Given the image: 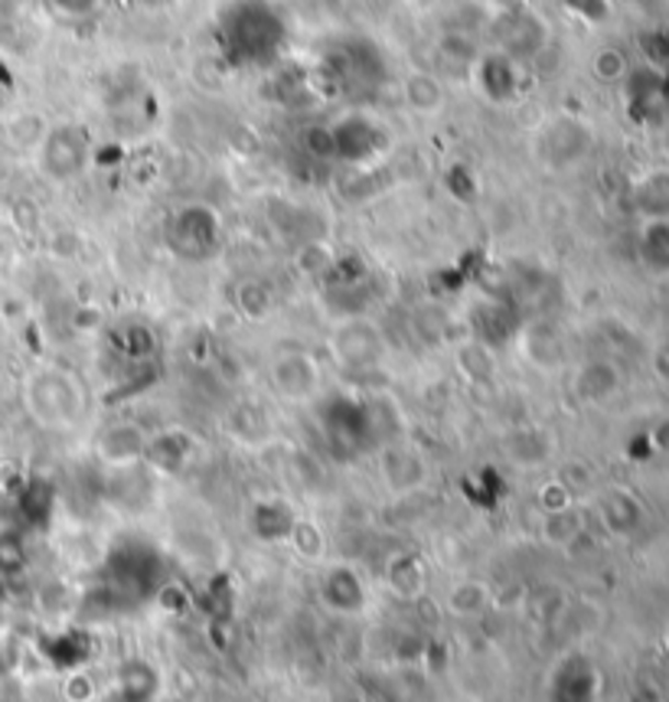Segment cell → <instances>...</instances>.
<instances>
[{"label": "cell", "mask_w": 669, "mask_h": 702, "mask_svg": "<svg viewBox=\"0 0 669 702\" xmlns=\"http://www.w3.org/2000/svg\"><path fill=\"white\" fill-rule=\"evenodd\" d=\"M20 13H23V0H0V23L20 20Z\"/></svg>", "instance_id": "obj_19"}, {"label": "cell", "mask_w": 669, "mask_h": 702, "mask_svg": "<svg viewBox=\"0 0 669 702\" xmlns=\"http://www.w3.org/2000/svg\"><path fill=\"white\" fill-rule=\"evenodd\" d=\"M20 403L30 421L43 431H76L89 416L86 383L56 363H43L23 376Z\"/></svg>", "instance_id": "obj_1"}, {"label": "cell", "mask_w": 669, "mask_h": 702, "mask_svg": "<svg viewBox=\"0 0 669 702\" xmlns=\"http://www.w3.org/2000/svg\"><path fill=\"white\" fill-rule=\"evenodd\" d=\"M144 7H170L173 0H140Z\"/></svg>", "instance_id": "obj_21"}, {"label": "cell", "mask_w": 669, "mask_h": 702, "mask_svg": "<svg viewBox=\"0 0 669 702\" xmlns=\"http://www.w3.org/2000/svg\"><path fill=\"white\" fill-rule=\"evenodd\" d=\"M386 581H389V591H393L396 598L411 601V598H418V595L424 591L428 575H424V565H421V559H415V556L401 553V556H396V559L386 565Z\"/></svg>", "instance_id": "obj_15"}, {"label": "cell", "mask_w": 669, "mask_h": 702, "mask_svg": "<svg viewBox=\"0 0 669 702\" xmlns=\"http://www.w3.org/2000/svg\"><path fill=\"white\" fill-rule=\"evenodd\" d=\"M10 112H13V95L0 86V125H3V118H7Z\"/></svg>", "instance_id": "obj_20"}, {"label": "cell", "mask_w": 669, "mask_h": 702, "mask_svg": "<svg viewBox=\"0 0 669 702\" xmlns=\"http://www.w3.org/2000/svg\"><path fill=\"white\" fill-rule=\"evenodd\" d=\"M591 72H594L601 82H617V79L627 72V59H624V53H617V49H601V53L591 59Z\"/></svg>", "instance_id": "obj_17"}, {"label": "cell", "mask_w": 669, "mask_h": 702, "mask_svg": "<svg viewBox=\"0 0 669 702\" xmlns=\"http://www.w3.org/2000/svg\"><path fill=\"white\" fill-rule=\"evenodd\" d=\"M376 477H379V487L393 500H405V497H415V494L428 490V484L434 477V467H431V457L424 454L421 444L399 438V441H389V444L379 448Z\"/></svg>", "instance_id": "obj_4"}, {"label": "cell", "mask_w": 669, "mask_h": 702, "mask_svg": "<svg viewBox=\"0 0 669 702\" xmlns=\"http://www.w3.org/2000/svg\"><path fill=\"white\" fill-rule=\"evenodd\" d=\"M49 7L63 20H89L102 10V0H49Z\"/></svg>", "instance_id": "obj_18"}, {"label": "cell", "mask_w": 669, "mask_h": 702, "mask_svg": "<svg viewBox=\"0 0 669 702\" xmlns=\"http://www.w3.org/2000/svg\"><path fill=\"white\" fill-rule=\"evenodd\" d=\"M591 150V132L588 125H581L578 118H552L545 128H538L535 135V157L545 170H571L575 163H581Z\"/></svg>", "instance_id": "obj_5"}, {"label": "cell", "mask_w": 669, "mask_h": 702, "mask_svg": "<svg viewBox=\"0 0 669 702\" xmlns=\"http://www.w3.org/2000/svg\"><path fill=\"white\" fill-rule=\"evenodd\" d=\"M36 160L49 180H69L86 167V140L76 128H49L36 147Z\"/></svg>", "instance_id": "obj_6"}, {"label": "cell", "mask_w": 669, "mask_h": 702, "mask_svg": "<svg viewBox=\"0 0 669 702\" xmlns=\"http://www.w3.org/2000/svg\"><path fill=\"white\" fill-rule=\"evenodd\" d=\"M320 598H324V604H327L333 614L350 618V614H360V611L366 608L370 591H366V585H363L360 571H353L347 562H333V565L324 571Z\"/></svg>", "instance_id": "obj_7"}, {"label": "cell", "mask_w": 669, "mask_h": 702, "mask_svg": "<svg viewBox=\"0 0 669 702\" xmlns=\"http://www.w3.org/2000/svg\"><path fill=\"white\" fill-rule=\"evenodd\" d=\"M490 601H494V595H490V588L484 581H461L447 595V608L457 618H477V614L487 611Z\"/></svg>", "instance_id": "obj_16"}, {"label": "cell", "mask_w": 669, "mask_h": 702, "mask_svg": "<svg viewBox=\"0 0 669 702\" xmlns=\"http://www.w3.org/2000/svg\"><path fill=\"white\" fill-rule=\"evenodd\" d=\"M226 431L236 444L249 451H265L271 444H277V421L271 419V412L259 403L236 406L233 416L226 419Z\"/></svg>", "instance_id": "obj_8"}, {"label": "cell", "mask_w": 669, "mask_h": 702, "mask_svg": "<svg viewBox=\"0 0 669 702\" xmlns=\"http://www.w3.org/2000/svg\"><path fill=\"white\" fill-rule=\"evenodd\" d=\"M147 444H150V438H144L140 428H134V424H112V428H105L102 438L95 441V454H99L105 464L122 467V464L140 461V457L147 454Z\"/></svg>", "instance_id": "obj_10"}, {"label": "cell", "mask_w": 669, "mask_h": 702, "mask_svg": "<svg viewBox=\"0 0 669 702\" xmlns=\"http://www.w3.org/2000/svg\"><path fill=\"white\" fill-rule=\"evenodd\" d=\"M401 99L421 118H434L447 105V92H444L441 79L431 76V72H424V69H415V72H408L401 79Z\"/></svg>", "instance_id": "obj_9"}, {"label": "cell", "mask_w": 669, "mask_h": 702, "mask_svg": "<svg viewBox=\"0 0 669 702\" xmlns=\"http://www.w3.org/2000/svg\"><path fill=\"white\" fill-rule=\"evenodd\" d=\"M268 389L284 406H314L324 396V366L307 350H281L268 360Z\"/></svg>", "instance_id": "obj_3"}, {"label": "cell", "mask_w": 669, "mask_h": 702, "mask_svg": "<svg viewBox=\"0 0 669 702\" xmlns=\"http://www.w3.org/2000/svg\"><path fill=\"white\" fill-rule=\"evenodd\" d=\"M552 448H555V444H552L548 431H545V428H530V424L510 431L507 441H503L507 457H510L517 467H526V471L545 464V461L552 457Z\"/></svg>", "instance_id": "obj_11"}, {"label": "cell", "mask_w": 669, "mask_h": 702, "mask_svg": "<svg viewBox=\"0 0 669 702\" xmlns=\"http://www.w3.org/2000/svg\"><path fill=\"white\" fill-rule=\"evenodd\" d=\"M520 353L526 363H533L538 370H558L562 360H565V350H562V340L555 333L552 324H533L523 330L520 337Z\"/></svg>", "instance_id": "obj_12"}, {"label": "cell", "mask_w": 669, "mask_h": 702, "mask_svg": "<svg viewBox=\"0 0 669 702\" xmlns=\"http://www.w3.org/2000/svg\"><path fill=\"white\" fill-rule=\"evenodd\" d=\"M3 132H7V140L20 150H36L43 138L49 135V122L39 115V112H30V109H13L7 118H3Z\"/></svg>", "instance_id": "obj_14"}, {"label": "cell", "mask_w": 669, "mask_h": 702, "mask_svg": "<svg viewBox=\"0 0 669 702\" xmlns=\"http://www.w3.org/2000/svg\"><path fill=\"white\" fill-rule=\"evenodd\" d=\"M327 350L333 356V363L347 373V376H366L386 366L389 360V340L386 330L363 314L343 317L330 327L327 333Z\"/></svg>", "instance_id": "obj_2"}, {"label": "cell", "mask_w": 669, "mask_h": 702, "mask_svg": "<svg viewBox=\"0 0 669 702\" xmlns=\"http://www.w3.org/2000/svg\"><path fill=\"white\" fill-rule=\"evenodd\" d=\"M571 389L581 403H604L617 389V376L608 363H585L575 370Z\"/></svg>", "instance_id": "obj_13"}]
</instances>
